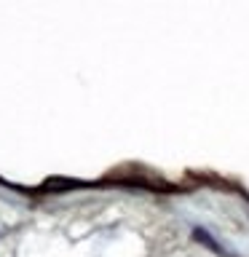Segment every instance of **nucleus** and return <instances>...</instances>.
<instances>
[{"instance_id": "obj_1", "label": "nucleus", "mask_w": 249, "mask_h": 257, "mask_svg": "<svg viewBox=\"0 0 249 257\" xmlns=\"http://www.w3.org/2000/svg\"><path fill=\"white\" fill-rule=\"evenodd\" d=\"M193 238L198 241V244H204V246H209L212 252H217V254H222V246L217 244V241L212 238V233H206L204 228H193Z\"/></svg>"}]
</instances>
